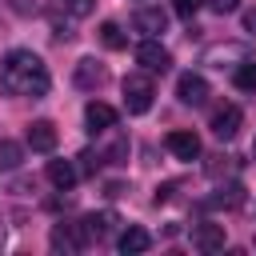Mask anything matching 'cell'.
Here are the masks:
<instances>
[{
    "label": "cell",
    "mask_w": 256,
    "mask_h": 256,
    "mask_svg": "<svg viewBox=\"0 0 256 256\" xmlns=\"http://www.w3.org/2000/svg\"><path fill=\"white\" fill-rule=\"evenodd\" d=\"M48 84H52L48 64L32 48H12L0 60V92H8V96H44Z\"/></svg>",
    "instance_id": "obj_1"
},
{
    "label": "cell",
    "mask_w": 256,
    "mask_h": 256,
    "mask_svg": "<svg viewBox=\"0 0 256 256\" xmlns=\"http://www.w3.org/2000/svg\"><path fill=\"white\" fill-rule=\"evenodd\" d=\"M120 92H124V108L132 112V116H144L148 108H152V96H156V84H152V76L140 68V72H128L124 76V84H120Z\"/></svg>",
    "instance_id": "obj_2"
},
{
    "label": "cell",
    "mask_w": 256,
    "mask_h": 256,
    "mask_svg": "<svg viewBox=\"0 0 256 256\" xmlns=\"http://www.w3.org/2000/svg\"><path fill=\"white\" fill-rule=\"evenodd\" d=\"M136 64H140V68H144L148 76H156V72L164 76V72L172 68V52H168V48H164V44H160L156 36H148V40H144V44L136 48Z\"/></svg>",
    "instance_id": "obj_3"
},
{
    "label": "cell",
    "mask_w": 256,
    "mask_h": 256,
    "mask_svg": "<svg viewBox=\"0 0 256 256\" xmlns=\"http://www.w3.org/2000/svg\"><path fill=\"white\" fill-rule=\"evenodd\" d=\"M48 244H52V252H64V256L84 252V244H88L84 224H56V228H52V236H48Z\"/></svg>",
    "instance_id": "obj_4"
},
{
    "label": "cell",
    "mask_w": 256,
    "mask_h": 256,
    "mask_svg": "<svg viewBox=\"0 0 256 256\" xmlns=\"http://www.w3.org/2000/svg\"><path fill=\"white\" fill-rule=\"evenodd\" d=\"M240 124H244V112H240L236 104H220V108L212 112V124H208V128H212L216 140H232V136L240 132Z\"/></svg>",
    "instance_id": "obj_5"
},
{
    "label": "cell",
    "mask_w": 256,
    "mask_h": 256,
    "mask_svg": "<svg viewBox=\"0 0 256 256\" xmlns=\"http://www.w3.org/2000/svg\"><path fill=\"white\" fill-rule=\"evenodd\" d=\"M240 60H248V48L244 44H236V40H228V44H212V48H204V64L208 68H236Z\"/></svg>",
    "instance_id": "obj_6"
},
{
    "label": "cell",
    "mask_w": 256,
    "mask_h": 256,
    "mask_svg": "<svg viewBox=\"0 0 256 256\" xmlns=\"http://www.w3.org/2000/svg\"><path fill=\"white\" fill-rule=\"evenodd\" d=\"M176 96H180V104H192V108H200L212 92H208V80L200 76V72H184L180 80H176Z\"/></svg>",
    "instance_id": "obj_7"
},
{
    "label": "cell",
    "mask_w": 256,
    "mask_h": 256,
    "mask_svg": "<svg viewBox=\"0 0 256 256\" xmlns=\"http://www.w3.org/2000/svg\"><path fill=\"white\" fill-rule=\"evenodd\" d=\"M80 224H84V236H88V244H92V240L100 244V240H108V236L116 232V224H120V216L104 208V212H88V216H84Z\"/></svg>",
    "instance_id": "obj_8"
},
{
    "label": "cell",
    "mask_w": 256,
    "mask_h": 256,
    "mask_svg": "<svg viewBox=\"0 0 256 256\" xmlns=\"http://www.w3.org/2000/svg\"><path fill=\"white\" fill-rule=\"evenodd\" d=\"M224 224H196L192 228V248L196 252H204V256H212V252H224Z\"/></svg>",
    "instance_id": "obj_9"
},
{
    "label": "cell",
    "mask_w": 256,
    "mask_h": 256,
    "mask_svg": "<svg viewBox=\"0 0 256 256\" xmlns=\"http://www.w3.org/2000/svg\"><path fill=\"white\" fill-rule=\"evenodd\" d=\"M84 124H88V132H108V128H116V108L104 104V100H88Z\"/></svg>",
    "instance_id": "obj_10"
},
{
    "label": "cell",
    "mask_w": 256,
    "mask_h": 256,
    "mask_svg": "<svg viewBox=\"0 0 256 256\" xmlns=\"http://www.w3.org/2000/svg\"><path fill=\"white\" fill-rule=\"evenodd\" d=\"M168 152L176 156V160H196L200 156V136L196 132H188V128H180V132H168Z\"/></svg>",
    "instance_id": "obj_11"
},
{
    "label": "cell",
    "mask_w": 256,
    "mask_h": 256,
    "mask_svg": "<svg viewBox=\"0 0 256 256\" xmlns=\"http://www.w3.org/2000/svg\"><path fill=\"white\" fill-rule=\"evenodd\" d=\"M132 24H136V32H144V36H160V32L168 28V12H164V8H136Z\"/></svg>",
    "instance_id": "obj_12"
},
{
    "label": "cell",
    "mask_w": 256,
    "mask_h": 256,
    "mask_svg": "<svg viewBox=\"0 0 256 256\" xmlns=\"http://www.w3.org/2000/svg\"><path fill=\"white\" fill-rule=\"evenodd\" d=\"M28 148L32 152H52L56 148V124L52 120H32L28 124Z\"/></svg>",
    "instance_id": "obj_13"
},
{
    "label": "cell",
    "mask_w": 256,
    "mask_h": 256,
    "mask_svg": "<svg viewBox=\"0 0 256 256\" xmlns=\"http://www.w3.org/2000/svg\"><path fill=\"white\" fill-rule=\"evenodd\" d=\"M104 80H108V68H104L100 60L84 56V60L76 64V84H80V88H88V92H92V88H100Z\"/></svg>",
    "instance_id": "obj_14"
},
{
    "label": "cell",
    "mask_w": 256,
    "mask_h": 256,
    "mask_svg": "<svg viewBox=\"0 0 256 256\" xmlns=\"http://www.w3.org/2000/svg\"><path fill=\"white\" fill-rule=\"evenodd\" d=\"M48 180H52L56 192H72V184L80 180V172H76L72 160H48Z\"/></svg>",
    "instance_id": "obj_15"
},
{
    "label": "cell",
    "mask_w": 256,
    "mask_h": 256,
    "mask_svg": "<svg viewBox=\"0 0 256 256\" xmlns=\"http://www.w3.org/2000/svg\"><path fill=\"white\" fill-rule=\"evenodd\" d=\"M116 248H120L124 256H140V252H148V248H152V236H148L144 228H136V224H132V228H124V232H120Z\"/></svg>",
    "instance_id": "obj_16"
},
{
    "label": "cell",
    "mask_w": 256,
    "mask_h": 256,
    "mask_svg": "<svg viewBox=\"0 0 256 256\" xmlns=\"http://www.w3.org/2000/svg\"><path fill=\"white\" fill-rule=\"evenodd\" d=\"M236 204H244V188L240 184H224V188H216V196L200 200V208H236Z\"/></svg>",
    "instance_id": "obj_17"
},
{
    "label": "cell",
    "mask_w": 256,
    "mask_h": 256,
    "mask_svg": "<svg viewBox=\"0 0 256 256\" xmlns=\"http://www.w3.org/2000/svg\"><path fill=\"white\" fill-rule=\"evenodd\" d=\"M232 84H236L240 92H256V60H252V56L232 68Z\"/></svg>",
    "instance_id": "obj_18"
},
{
    "label": "cell",
    "mask_w": 256,
    "mask_h": 256,
    "mask_svg": "<svg viewBox=\"0 0 256 256\" xmlns=\"http://www.w3.org/2000/svg\"><path fill=\"white\" fill-rule=\"evenodd\" d=\"M100 44H104L108 52H120V48H128V36L120 32L116 20H104V24H100Z\"/></svg>",
    "instance_id": "obj_19"
},
{
    "label": "cell",
    "mask_w": 256,
    "mask_h": 256,
    "mask_svg": "<svg viewBox=\"0 0 256 256\" xmlns=\"http://www.w3.org/2000/svg\"><path fill=\"white\" fill-rule=\"evenodd\" d=\"M20 160H24V148L16 140H0V168L12 172V168H20Z\"/></svg>",
    "instance_id": "obj_20"
},
{
    "label": "cell",
    "mask_w": 256,
    "mask_h": 256,
    "mask_svg": "<svg viewBox=\"0 0 256 256\" xmlns=\"http://www.w3.org/2000/svg\"><path fill=\"white\" fill-rule=\"evenodd\" d=\"M204 168H208V176L232 172V168H236V156H224V152H220V156H208V164H204Z\"/></svg>",
    "instance_id": "obj_21"
},
{
    "label": "cell",
    "mask_w": 256,
    "mask_h": 256,
    "mask_svg": "<svg viewBox=\"0 0 256 256\" xmlns=\"http://www.w3.org/2000/svg\"><path fill=\"white\" fill-rule=\"evenodd\" d=\"M200 4H204V0H172V12H176L180 20H192V16L200 12Z\"/></svg>",
    "instance_id": "obj_22"
},
{
    "label": "cell",
    "mask_w": 256,
    "mask_h": 256,
    "mask_svg": "<svg viewBox=\"0 0 256 256\" xmlns=\"http://www.w3.org/2000/svg\"><path fill=\"white\" fill-rule=\"evenodd\" d=\"M64 8H68L72 16H88V12L96 8V0H64Z\"/></svg>",
    "instance_id": "obj_23"
},
{
    "label": "cell",
    "mask_w": 256,
    "mask_h": 256,
    "mask_svg": "<svg viewBox=\"0 0 256 256\" xmlns=\"http://www.w3.org/2000/svg\"><path fill=\"white\" fill-rule=\"evenodd\" d=\"M208 4H212V12H220V16H228V12L240 8V0H208Z\"/></svg>",
    "instance_id": "obj_24"
},
{
    "label": "cell",
    "mask_w": 256,
    "mask_h": 256,
    "mask_svg": "<svg viewBox=\"0 0 256 256\" xmlns=\"http://www.w3.org/2000/svg\"><path fill=\"white\" fill-rule=\"evenodd\" d=\"M172 192H176V184H160L152 200H156V204H164V200H172Z\"/></svg>",
    "instance_id": "obj_25"
},
{
    "label": "cell",
    "mask_w": 256,
    "mask_h": 256,
    "mask_svg": "<svg viewBox=\"0 0 256 256\" xmlns=\"http://www.w3.org/2000/svg\"><path fill=\"white\" fill-rule=\"evenodd\" d=\"M244 32H252V36H256V8H248V12H244Z\"/></svg>",
    "instance_id": "obj_26"
},
{
    "label": "cell",
    "mask_w": 256,
    "mask_h": 256,
    "mask_svg": "<svg viewBox=\"0 0 256 256\" xmlns=\"http://www.w3.org/2000/svg\"><path fill=\"white\" fill-rule=\"evenodd\" d=\"M0 248H4V224H0Z\"/></svg>",
    "instance_id": "obj_27"
},
{
    "label": "cell",
    "mask_w": 256,
    "mask_h": 256,
    "mask_svg": "<svg viewBox=\"0 0 256 256\" xmlns=\"http://www.w3.org/2000/svg\"><path fill=\"white\" fill-rule=\"evenodd\" d=\"M252 156H256V140H252Z\"/></svg>",
    "instance_id": "obj_28"
}]
</instances>
